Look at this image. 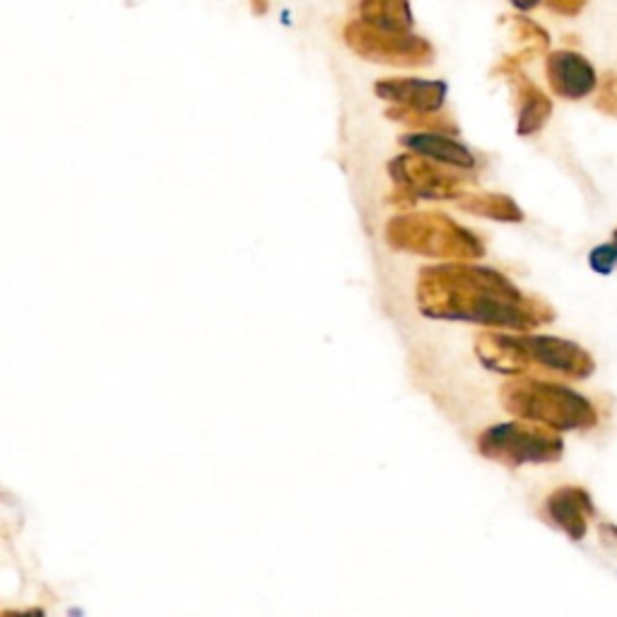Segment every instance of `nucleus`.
<instances>
[{
    "label": "nucleus",
    "instance_id": "nucleus-7",
    "mask_svg": "<svg viewBox=\"0 0 617 617\" xmlns=\"http://www.w3.org/2000/svg\"><path fill=\"white\" fill-rule=\"evenodd\" d=\"M521 343L531 358V366L565 374L569 379H586L594 374V360L579 345L552 335H521Z\"/></svg>",
    "mask_w": 617,
    "mask_h": 617
},
{
    "label": "nucleus",
    "instance_id": "nucleus-1",
    "mask_svg": "<svg viewBox=\"0 0 617 617\" xmlns=\"http://www.w3.org/2000/svg\"><path fill=\"white\" fill-rule=\"evenodd\" d=\"M420 312L430 319L470 321L488 329L531 331L552 321V308L526 297L502 273L463 261L422 268L418 277Z\"/></svg>",
    "mask_w": 617,
    "mask_h": 617
},
{
    "label": "nucleus",
    "instance_id": "nucleus-19",
    "mask_svg": "<svg viewBox=\"0 0 617 617\" xmlns=\"http://www.w3.org/2000/svg\"><path fill=\"white\" fill-rule=\"evenodd\" d=\"M511 3L517 6L519 10H531L538 3V0H511Z\"/></svg>",
    "mask_w": 617,
    "mask_h": 617
},
{
    "label": "nucleus",
    "instance_id": "nucleus-6",
    "mask_svg": "<svg viewBox=\"0 0 617 617\" xmlns=\"http://www.w3.org/2000/svg\"><path fill=\"white\" fill-rule=\"evenodd\" d=\"M345 41L352 51L374 63L418 68L434 61V49L430 41L410 32H384V29H376L364 20L350 22L345 27Z\"/></svg>",
    "mask_w": 617,
    "mask_h": 617
},
{
    "label": "nucleus",
    "instance_id": "nucleus-5",
    "mask_svg": "<svg viewBox=\"0 0 617 617\" xmlns=\"http://www.w3.org/2000/svg\"><path fill=\"white\" fill-rule=\"evenodd\" d=\"M389 174L395 182V190L389 200L401 205V208H410V205H415V200L420 198L424 200L459 198V196H466V190L470 186V182L463 174H451L420 153L399 155L395 159H391Z\"/></svg>",
    "mask_w": 617,
    "mask_h": 617
},
{
    "label": "nucleus",
    "instance_id": "nucleus-14",
    "mask_svg": "<svg viewBox=\"0 0 617 617\" xmlns=\"http://www.w3.org/2000/svg\"><path fill=\"white\" fill-rule=\"evenodd\" d=\"M459 205L468 213L499 219V223H521L523 219L519 205L502 194H468L459 200Z\"/></svg>",
    "mask_w": 617,
    "mask_h": 617
},
{
    "label": "nucleus",
    "instance_id": "nucleus-9",
    "mask_svg": "<svg viewBox=\"0 0 617 617\" xmlns=\"http://www.w3.org/2000/svg\"><path fill=\"white\" fill-rule=\"evenodd\" d=\"M548 80L565 99H581L596 87V72L579 53L557 51L548 58Z\"/></svg>",
    "mask_w": 617,
    "mask_h": 617
},
{
    "label": "nucleus",
    "instance_id": "nucleus-3",
    "mask_svg": "<svg viewBox=\"0 0 617 617\" xmlns=\"http://www.w3.org/2000/svg\"><path fill=\"white\" fill-rule=\"evenodd\" d=\"M386 242L399 252L451 261H476L484 254L473 232L442 213L395 215L386 225Z\"/></svg>",
    "mask_w": 617,
    "mask_h": 617
},
{
    "label": "nucleus",
    "instance_id": "nucleus-20",
    "mask_svg": "<svg viewBox=\"0 0 617 617\" xmlns=\"http://www.w3.org/2000/svg\"><path fill=\"white\" fill-rule=\"evenodd\" d=\"M252 3H254V10H256L258 14H263V12L268 10V0H252Z\"/></svg>",
    "mask_w": 617,
    "mask_h": 617
},
{
    "label": "nucleus",
    "instance_id": "nucleus-12",
    "mask_svg": "<svg viewBox=\"0 0 617 617\" xmlns=\"http://www.w3.org/2000/svg\"><path fill=\"white\" fill-rule=\"evenodd\" d=\"M401 145L410 153H420L430 159L442 161V165H451L459 169H473L476 157L466 145L457 143L447 134H432V130H418V134L401 136Z\"/></svg>",
    "mask_w": 617,
    "mask_h": 617
},
{
    "label": "nucleus",
    "instance_id": "nucleus-16",
    "mask_svg": "<svg viewBox=\"0 0 617 617\" xmlns=\"http://www.w3.org/2000/svg\"><path fill=\"white\" fill-rule=\"evenodd\" d=\"M386 116L415 130H432V134H447V136L459 134V126L453 124V119L442 116L439 111H415V109H405L395 105L386 111Z\"/></svg>",
    "mask_w": 617,
    "mask_h": 617
},
{
    "label": "nucleus",
    "instance_id": "nucleus-15",
    "mask_svg": "<svg viewBox=\"0 0 617 617\" xmlns=\"http://www.w3.org/2000/svg\"><path fill=\"white\" fill-rule=\"evenodd\" d=\"M519 97H521L519 136H533L550 119L552 105H550V99L538 90V87L528 85V82L521 87V95Z\"/></svg>",
    "mask_w": 617,
    "mask_h": 617
},
{
    "label": "nucleus",
    "instance_id": "nucleus-2",
    "mask_svg": "<svg viewBox=\"0 0 617 617\" xmlns=\"http://www.w3.org/2000/svg\"><path fill=\"white\" fill-rule=\"evenodd\" d=\"M507 413L519 420L548 424L552 430H586L596 424L591 403L562 384L519 376L499 391Z\"/></svg>",
    "mask_w": 617,
    "mask_h": 617
},
{
    "label": "nucleus",
    "instance_id": "nucleus-13",
    "mask_svg": "<svg viewBox=\"0 0 617 617\" xmlns=\"http://www.w3.org/2000/svg\"><path fill=\"white\" fill-rule=\"evenodd\" d=\"M360 12L366 25L384 32H410L413 10L410 0H360Z\"/></svg>",
    "mask_w": 617,
    "mask_h": 617
},
{
    "label": "nucleus",
    "instance_id": "nucleus-17",
    "mask_svg": "<svg viewBox=\"0 0 617 617\" xmlns=\"http://www.w3.org/2000/svg\"><path fill=\"white\" fill-rule=\"evenodd\" d=\"M589 263H591V268L600 275L613 273V268L617 266V232L610 244H600L594 248L589 256Z\"/></svg>",
    "mask_w": 617,
    "mask_h": 617
},
{
    "label": "nucleus",
    "instance_id": "nucleus-11",
    "mask_svg": "<svg viewBox=\"0 0 617 617\" xmlns=\"http://www.w3.org/2000/svg\"><path fill=\"white\" fill-rule=\"evenodd\" d=\"M548 513L555 526H560L571 540H581L594 517L591 497L581 488H560L548 497Z\"/></svg>",
    "mask_w": 617,
    "mask_h": 617
},
{
    "label": "nucleus",
    "instance_id": "nucleus-18",
    "mask_svg": "<svg viewBox=\"0 0 617 617\" xmlns=\"http://www.w3.org/2000/svg\"><path fill=\"white\" fill-rule=\"evenodd\" d=\"M600 536L608 538V540L617 538V526H600Z\"/></svg>",
    "mask_w": 617,
    "mask_h": 617
},
{
    "label": "nucleus",
    "instance_id": "nucleus-8",
    "mask_svg": "<svg viewBox=\"0 0 617 617\" xmlns=\"http://www.w3.org/2000/svg\"><path fill=\"white\" fill-rule=\"evenodd\" d=\"M376 97L393 101V105L415 111H439L444 107L447 85L439 80L418 78H389L374 85Z\"/></svg>",
    "mask_w": 617,
    "mask_h": 617
},
{
    "label": "nucleus",
    "instance_id": "nucleus-4",
    "mask_svg": "<svg viewBox=\"0 0 617 617\" xmlns=\"http://www.w3.org/2000/svg\"><path fill=\"white\" fill-rule=\"evenodd\" d=\"M478 449L484 459L523 466V463H552L562 457V437L548 424L521 420L505 422L484 430L478 439Z\"/></svg>",
    "mask_w": 617,
    "mask_h": 617
},
{
    "label": "nucleus",
    "instance_id": "nucleus-10",
    "mask_svg": "<svg viewBox=\"0 0 617 617\" xmlns=\"http://www.w3.org/2000/svg\"><path fill=\"white\" fill-rule=\"evenodd\" d=\"M478 360L492 372L523 374L531 370V358L521 343V335L482 333L476 341Z\"/></svg>",
    "mask_w": 617,
    "mask_h": 617
}]
</instances>
